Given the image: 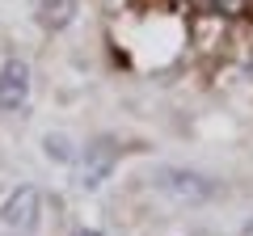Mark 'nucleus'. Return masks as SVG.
<instances>
[{
	"label": "nucleus",
	"mask_w": 253,
	"mask_h": 236,
	"mask_svg": "<svg viewBox=\"0 0 253 236\" xmlns=\"http://www.w3.org/2000/svg\"><path fill=\"white\" fill-rule=\"evenodd\" d=\"M72 236H101V232H97V228H76Z\"/></svg>",
	"instance_id": "7"
},
{
	"label": "nucleus",
	"mask_w": 253,
	"mask_h": 236,
	"mask_svg": "<svg viewBox=\"0 0 253 236\" xmlns=\"http://www.w3.org/2000/svg\"><path fill=\"white\" fill-rule=\"evenodd\" d=\"M30 101V64L26 59H4L0 64V114H17Z\"/></svg>",
	"instance_id": "4"
},
{
	"label": "nucleus",
	"mask_w": 253,
	"mask_h": 236,
	"mask_svg": "<svg viewBox=\"0 0 253 236\" xmlns=\"http://www.w3.org/2000/svg\"><path fill=\"white\" fill-rule=\"evenodd\" d=\"M76 17V0H38V26L42 30H68Z\"/></svg>",
	"instance_id": "5"
},
{
	"label": "nucleus",
	"mask_w": 253,
	"mask_h": 236,
	"mask_svg": "<svg viewBox=\"0 0 253 236\" xmlns=\"http://www.w3.org/2000/svg\"><path fill=\"white\" fill-rule=\"evenodd\" d=\"M38 211H42V194L34 190V186H13L9 194H4V202H0V219H4V228L9 232H34L38 224Z\"/></svg>",
	"instance_id": "3"
},
{
	"label": "nucleus",
	"mask_w": 253,
	"mask_h": 236,
	"mask_svg": "<svg viewBox=\"0 0 253 236\" xmlns=\"http://www.w3.org/2000/svg\"><path fill=\"white\" fill-rule=\"evenodd\" d=\"M152 186L161 194H169V198H177V202H207V198H215V177H207V173H199V169H177V164H165V169H156L152 173Z\"/></svg>",
	"instance_id": "1"
},
{
	"label": "nucleus",
	"mask_w": 253,
	"mask_h": 236,
	"mask_svg": "<svg viewBox=\"0 0 253 236\" xmlns=\"http://www.w3.org/2000/svg\"><path fill=\"white\" fill-rule=\"evenodd\" d=\"M114 164H118V144H114V139H110V135L89 139L84 152H81V160H76V186H81V190L101 186L110 173H114Z\"/></svg>",
	"instance_id": "2"
},
{
	"label": "nucleus",
	"mask_w": 253,
	"mask_h": 236,
	"mask_svg": "<svg viewBox=\"0 0 253 236\" xmlns=\"http://www.w3.org/2000/svg\"><path fill=\"white\" fill-rule=\"evenodd\" d=\"M219 13H228V17H236V13H245V0H211Z\"/></svg>",
	"instance_id": "6"
}]
</instances>
